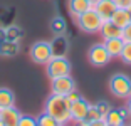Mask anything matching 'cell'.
Segmentation results:
<instances>
[{
    "label": "cell",
    "instance_id": "22",
    "mask_svg": "<svg viewBox=\"0 0 131 126\" xmlns=\"http://www.w3.org/2000/svg\"><path fill=\"white\" fill-rule=\"evenodd\" d=\"M121 61L124 64H131V42H124V47L121 50Z\"/></svg>",
    "mask_w": 131,
    "mask_h": 126
},
{
    "label": "cell",
    "instance_id": "9",
    "mask_svg": "<svg viewBox=\"0 0 131 126\" xmlns=\"http://www.w3.org/2000/svg\"><path fill=\"white\" fill-rule=\"evenodd\" d=\"M89 106H91V103L86 101L82 96L79 99L72 101L71 103V119H86Z\"/></svg>",
    "mask_w": 131,
    "mask_h": 126
},
{
    "label": "cell",
    "instance_id": "32",
    "mask_svg": "<svg viewBox=\"0 0 131 126\" xmlns=\"http://www.w3.org/2000/svg\"><path fill=\"white\" fill-rule=\"evenodd\" d=\"M4 40H7V39H5V29H0V44Z\"/></svg>",
    "mask_w": 131,
    "mask_h": 126
},
{
    "label": "cell",
    "instance_id": "25",
    "mask_svg": "<svg viewBox=\"0 0 131 126\" xmlns=\"http://www.w3.org/2000/svg\"><path fill=\"white\" fill-rule=\"evenodd\" d=\"M96 106H97V109H99V113H101V116H103V119H104V116H106L109 111H111V104L106 103V101H99Z\"/></svg>",
    "mask_w": 131,
    "mask_h": 126
},
{
    "label": "cell",
    "instance_id": "19",
    "mask_svg": "<svg viewBox=\"0 0 131 126\" xmlns=\"http://www.w3.org/2000/svg\"><path fill=\"white\" fill-rule=\"evenodd\" d=\"M50 30H52V34L56 35H64L66 30H67V25H66V20L62 19V17H54V19L50 20Z\"/></svg>",
    "mask_w": 131,
    "mask_h": 126
},
{
    "label": "cell",
    "instance_id": "23",
    "mask_svg": "<svg viewBox=\"0 0 131 126\" xmlns=\"http://www.w3.org/2000/svg\"><path fill=\"white\" fill-rule=\"evenodd\" d=\"M17 126H39V121H37V118H34V116H20V121H19V124Z\"/></svg>",
    "mask_w": 131,
    "mask_h": 126
},
{
    "label": "cell",
    "instance_id": "12",
    "mask_svg": "<svg viewBox=\"0 0 131 126\" xmlns=\"http://www.w3.org/2000/svg\"><path fill=\"white\" fill-rule=\"evenodd\" d=\"M50 47H52V57H66V52L69 49V42L64 35H57L50 42Z\"/></svg>",
    "mask_w": 131,
    "mask_h": 126
},
{
    "label": "cell",
    "instance_id": "21",
    "mask_svg": "<svg viewBox=\"0 0 131 126\" xmlns=\"http://www.w3.org/2000/svg\"><path fill=\"white\" fill-rule=\"evenodd\" d=\"M37 121H39V126H62L57 119L52 118V116H50L49 113H46V111L37 118Z\"/></svg>",
    "mask_w": 131,
    "mask_h": 126
},
{
    "label": "cell",
    "instance_id": "8",
    "mask_svg": "<svg viewBox=\"0 0 131 126\" xmlns=\"http://www.w3.org/2000/svg\"><path fill=\"white\" fill-rule=\"evenodd\" d=\"M20 116L22 113L15 106L5 108L0 111V126H17L20 121Z\"/></svg>",
    "mask_w": 131,
    "mask_h": 126
},
{
    "label": "cell",
    "instance_id": "18",
    "mask_svg": "<svg viewBox=\"0 0 131 126\" xmlns=\"http://www.w3.org/2000/svg\"><path fill=\"white\" fill-rule=\"evenodd\" d=\"M19 54V42L4 40L0 44V57H14Z\"/></svg>",
    "mask_w": 131,
    "mask_h": 126
},
{
    "label": "cell",
    "instance_id": "31",
    "mask_svg": "<svg viewBox=\"0 0 131 126\" xmlns=\"http://www.w3.org/2000/svg\"><path fill=\"white\" fill-rule=\"evenodd\" d=\"M126 109H128V114L131 116V94L126 98Z\"/></svg>",
    "mask_w": 131,
    "mask_h": 126
},
{
    "label": "cell",
    "instance_id": "26",
    "mask_svg": "<svg viewBox=\"0 0 131 126\" xmlns=\"http://www.w3.org/2000/svg\"><path fill=\"white\" fill-rule=\"evenodd\" d=\"M121 39H123L124 42H131V24H128V25L123 29V32H121Z\"/></svg>",
    "mask_w": 131,
    "mask_h": 126
},
{
    "label": "cell",
    "instance_id": "30",
    "mask_svg": "<svg viewBox=\"0 0 131 126\" xmlns=\"http://www.w3.org/2000/svg\"><path fill=\"white\" fill-rule=\"evenodd\" d=\"M79 98H81V94H79V91H76V89H74V91H71L69 94H67V99H69L71 103H72V101H76V99H79Z\"/></svg>",
    "mask_w": 131,
    "mask_h": 126
},
{
    "label": "cell",
    "instance_id": "27",
    "mask_svg": "<svg viewBox=\"0 0 131 126\" xmlns=\"http://www.w3.org/2000/svg\"><path fill=\"white\" fill-rule=\"evenodd\" d=\"M114 4L118 8H124V10H131V0H114Z\"/></svg>",
    "mask_w": 131,
    "mask_h": 126
},
{
    "label": "cell",
    "instance_id": "14",
    "mask_svg": "<svg viewBox=\"0 0 131 126\" xmlns=\"http://www.w3.org/2000/svg\"><path fill=\"white\" fill-rule=\"evenodd\" d=\"M67 7H69L71 15L77 19V17H79V15H82L84 12H88L89 8H93V5L89 4L88 0H69Z\"/></svg>",
    "mask_w": 131,
    "mask_h": 126
},
{
    "label": "cell",
    "instance_id": "34",
    "mask_svg": "<svg viewBox=\"0 0 131 126\" xmlns=\"http://www.w3.org/2000/svg\"><path fill=\"white\" fill-rule=\"evenodd\" d=\"M108 126H118V124H108Z\"/></svg>",
    "mask_w": 131,
    "mask_h": 126
},
{
    "label": "cell",
    "instance_id": "17",
    "mask_svg": "<svg viewBox=\"0 0 131 126\" xmlns=\"http://www.w3.org/2000/svg\"><path fill=\"white\" fill-rule=\"evenodd\" d=\"M15 106V94L8 88H0V109Z\"/></svg>",
    "mask_w": 131,
    "mask_h": 126
},
{
    "label": "cell",
    "instance_id": "3",
    "mask_svg": "<svg viewBox=\"0 0 131 126\" xmlns=\"http://www.w3.org/2000/svg\"><path fill=\"white\" fill-rule=\"evenodd\" d=\"M29 56H30V61L34 64H44L52 59V47H50V42L46 40H37L34 42L29 49Z\"/></svg>",
    "mask_w": 131,
    "mask_h": 126
},
{
    "label": "cell",
    "instance_id": "4",
    "mask_svg": "<svg viewBox=\"0 0 131 126\" xmlns=\"http://www.w3.org/2000/svg\"><path fill=\"white\" fill-rule=\"evenodd\" d=\"M109 91L116 98L126 99L131 94V77L126 74H114L109 79Z\"/></svg>",
    "mask_w": 131,
    "mask_h": 126
},
{
    "label": "cell",
    "instance_id": "35",
    "mask_svg": "<svg viewBox=\"0 0 131 126\" xmlns=\"http://www.w3.org/2000/svg\"><path fill=\"white\" fill-rule=\"evenodd\" d=\"M0 111H2V109H0Z\"/></svg>",
    "mask_w": 131,
    "mask_h": 126
},
{
    "label": "cell",
    "instance_id": "1",
    "mask_svg": "<svg viewBox=\"0 0 131 126\" xmlns=\"http://www.w3.org/2000/svg\"><path fill=\"white\" fill-rule=\"evenodd\" d=\"M44 111L49 113L52 118H56L62 126L69 124L71 121V101L67 99V96L50 92V96L46 99V104H44Z\"/></svg>",
    "mask_w": 131,
    "mask_h": 126
},
{
    "label": "cell",
    "instance_id": "7",
    "mask_svg": "<svg viewBox=\"0 0 131 126\" xmlns=\"http://www.w3.org/2000/svg\"><path fill=\"white\" fill-rule=\"evenodd\" d=\"M76 89V82L74 79L69 76H62V77H56L52 79V92L54 94H61V96H67L71 91Z\"/></svg>",
    "mask_w": 131,
    "mask_h": 126
},
{
    "label": "cell",
    "instance_id": "13",
    "mask_svg": "<svg viewBox=\"0 0 131 126\" xmlns=\"http://www.w3.org/2000/svg\"><path fill=\"white\" fill-rule=\"evenodd\" d=\"M104 46H106V49H108L109 56H111V59L121 57V50H123L124 47V40L121 37H114V39H108V40H104Z\"/></svg>",
    "mask_w": 131,
    "mask_h": 126
},
{
    "label": "cell",
    "instance_id": "15",
    "mask_svg": "<svg viewBox=\"0 0 131 126\" xmlns=\"http://www.w3.org/2000/svg\"><path fill=\"white\" fill-rule=\"evenodd\" d=\"M111 20L113 24L119 27V29H124L128 24H131V12L129 10H124V8H116L114 14L111 15Z\"/></svg>",
    "mask_w": 131,
    "mask_h": 126
},
{
    "label": "cell",
    "instance_id": "10",
    "mask_svg": "<svg viewBox=\"0 0 131 126\" xmlns=\"http://www.w3.org/2000/svg\"><path fill=\"white\" fill-rule=\"evenodd\" d=\"M116 8H118V7H116L114 0H99V2L94 5V10L101 15V19H103L104 22L111 19V15L114 14Z\"/></svg>",
    "mask_w": 131,
    "mask_h": 126
},
{
    "label": "cell",
    "instance_id": "20",
    "mask_svg": "<svg viewBox=\"0 0 131 126\" xmlns=\"http://www.w3.org/2000/svg\"><path fill=\"white\" fill-rule=\"evenodd\" d=\"M20 37H22V32L17 25H8L5 27V39L7 40H12V42H19Z\"/></svg>",
    "mask_w": 131,
    "mask_h": 126
},
{
    "label": "cell",
    "instance_id": "29",
    "mask_svg": "<svg viewBox=\"0 0 131 126\" xmlns=\"http://www.w3.org/2000/svg\"><path fill=\"white\" fill-rule=\"evenodd\" d=\"M69 126H88V119H71Z\"/></svg>",
    "mask_w": 131,
    "mask_h": 126
},
{
    "label": "cell",
    "instance_id": "33",
    "mask_svg": "<svg viewBox=\"0 0 131 126\" xmlns=\"http://www.w3.org/2000/svg\"><path fill=\"white\" fill-rule=\"evenodd\" d=\"M88 2H89V4H91V5H93V7H94V5H96L97 2H99V0H88Z\"/></svg>",
    "mask_w": 131,
    "mask_h": 126
},
{
    "label": "cell",
    "instance_id": "2",
    "mask_svg": "<svg viewBox=\"0 0 131 126\" xmlns=\"http://www.w3.org/2000/svg\"><path fill=\"white\" fill-rule=\"evenodd\" d=\"M103 24H104V20L101 19V15L94 10V7L89 8L88 12H84L82 15L77 17V27H79L82 32H86V34H97V32L101 30Z\"/></svg>",
    "mask_w": 131,
    "mask_h": 126
},
{
    "label": "cell",
    "instance_id": "28",
    "mask_svg": "<svg viewBox=\"0 0 131 126\" xmlns=\"http://www.w3.org/2000/svg\"><path fill=\"white\" fill-rule=\"evenodd\" d=\"M88 126H108L106 119H93V121H88Z\"/></svg>",
    "mask_w": 131,
    "mask_h": 126
},
{
    "label": "cell",
    "instance_id": "16",
    "mask_svg": "<svg viewBox=\"0 0 131 126\" xmlns=\"http://www.w3.org/2000/svg\"><path fill=\"white\" fill-rule=\"evenodd\" d=\"M101 37L104 39V40H108V39H114V37H121V32H123V29H119V27L116 25V24H113L111 20H106V22L103 24V27H101Z\"/></svg>",
    "mask_w": 131,
    "mask_h": 126
},
{
    "label": "cell",
    "instance_id": "37",
    "mask_svg": "<svg viewBox=\"0 0 131 126\" xmlns=\"http://www.w3.org/2000/svg\"><path fill=\"white\" fill-rule=\"evenodd\" d=\"M129 126H131V124H129Z\"/></svg>",
    "mask_w": 131,
    "mask_h": 126
},
{
    "label": "cell",
    "instance_id": "24",
    "mask_svg": "<svg viewBox=\"0 0 131 126\" xmlns=\"http://www.w3.org/2000/svg\"><path fill=\"white\" fill-rule=\"evenodd\" d=\"M101 118H103V116H101L97 106H96V104H91L89 109H88V116H86V119H88V121H93V119H101Z\"/></svg>",
    "mask_w": 131,
    "mask_h": 126
},
{
    "label": "cell",
    "instance_id": "36",
    "mask_svg": "<svg viewBox=\"0 0 131 126\" xmlns=\"http://www.w3.org/2000/svg\"><path fill=\"white\" fill-rule=\"evenodd\" d=\"M129 12H131V10H129Z\"/></svg>",
    "mask_w": 131,
    "mask_h": 126
},
{
    "label": "cell",
    "instance_id": "5",
    "mask_svg": "<svg viewBox=\"0 0 131 126\" xmlns=\"http://www.w3.org/2000/svg\"><path fill=\"white\" fill-rule=\"evenodd\" d=\"M46 71H47V76L50 77V81L56 79V77L69 76L71 74V62L66 57H52L46 64Z\"/></svg>",
    "mask_w": 131,
    "mask_h": 126
},
{
    "label": "cell",
    "instance_id": "11",
    "mask_svg": "<svg viewBox=\"0 0 131 126\" xmlns=\"http://www.w3.org/2000/svg\"><path fill=\"white\" fill-rule=\"evenodd\" d=\"M128 116H129V114H128V109H114V108H111V111L104 116V119H106L108 124L124 126V124H126Z\"/></svg>",
    "mask_w": 131,
    "mask_h": 126
},
{
    "label": "cell",
    "instance_id": "6",
    "mask_svg": "<svg viewBox=\"0 0 131 126\" xmlns=\"http://www.w3.org/2000/svg\"><path fill=\"white\" fill-rule=\"evenodd\" d=\"M88 59H89V62H91L93 66L103 67V66H106L109 61H111V56H109L108 49H106V46H104V42H103V44H93V46L89 47Z\"/></svg>",
    "mask_w": 131,
    "mask_h": 126
}]
</instances>
